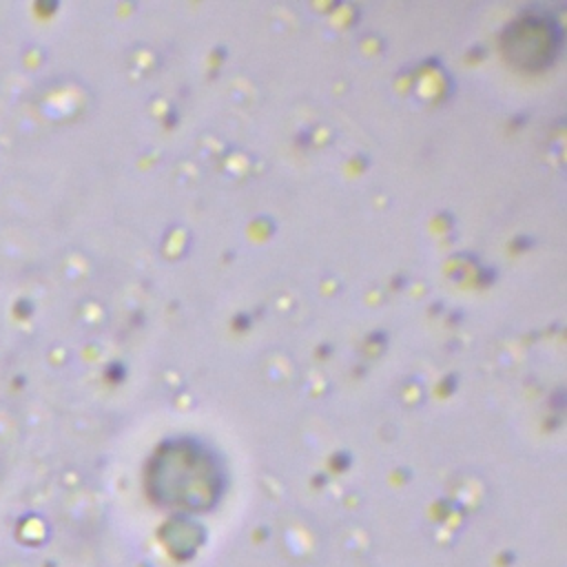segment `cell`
Listing matches in <instances>:
<instances>
[{"label": "cell", "instance_id": "obj_1", "mask_svg": "<svg viewBox=\"0 0 567 567\" xmlns=\"http://www.w3.org/2000/svg\"><path fill=\"white\" fill-rule=\"evenodd\" d=\"M558 47L556 27L538 16L520 18L503 35L505 55L523 69H540L551 62Z\"/></svg>", "mask_w": 567, "mask_h": 567}]
</instances>
